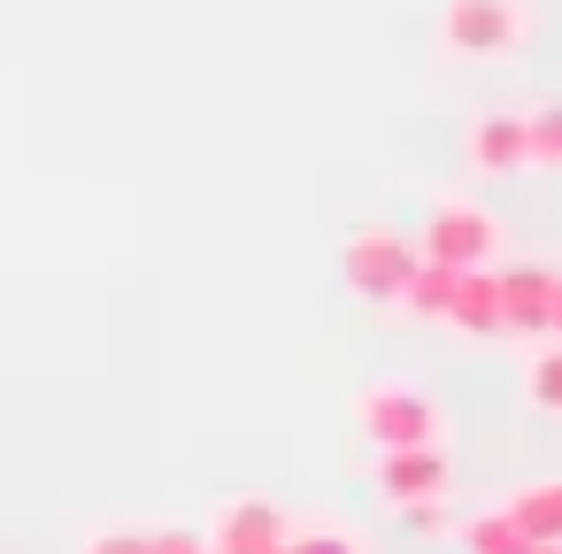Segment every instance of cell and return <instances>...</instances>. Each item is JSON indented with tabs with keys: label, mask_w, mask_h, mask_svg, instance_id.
I'll list each match as a JSON object with an SVG mask.
<instances>
[{
	"label": "cell",
	"mask_w": 562,
	"mask_h": 554,
	"mask_svg": "<svg viewBox=\"0 0 562 554\" xmlns=\"http://www.w3.org/2000/svg\"><path fill=\"white\" fill-rule=\"evenodd\" d=\"M416 262H424L416 239H401V231H385V224H362V231L339 247V278H347V293H355L362 308H401Z\"/></svg>",
	"instance_id": "6da1fadb"
},
{
	"label": "cell",
	"mask_w": 562,
	"mask_h": 554,
	"mask_svg": "<svg viewBox=\"0 0 562 554\" xmlns=\"http://www.w3.org/2000/svg\"><path fill=\"white\" fill-rule=\"evenodd\" d=\"M501 247V224L477 208V201H439L416 231V255L424 262H447V270H485Z\"/></svg>",
	"instance_id": "7a4b0ae2"
},
{
	"label": "cell",
	"mask_w": 562,
	"mask_h": 554,
	"mask_svg": "<svg viewBox=\"0 0 562 554\" xmlns=\"http://www.w3.org/2000/svg\"><path fill=\"white\" fill-rule=\"evenodd\" d=\"M355 423H362L370 446H424V439L447 431L439 408H431L416 385H370V393L355 400Z\"/></svg>",
	"instance_id": "3957f363"
},
{
	"label": "cell",
	"mask_w": 562,
	"mask_h": 554,
	"mask_svg": "<svg viewBox=\"0 0 562 554\" xmlns=\"http://www.w3.org/2000/svg\"><path fill=\"white\" fill-rule=\"evenodd\" d=\"M447 47L485 63V55H516L524 47V0H447V16H439Z\"/></svg>",
	"instance_id": "277c9868"
},
{
	"label": "cell",
	"mask_w": 562,
	"mask_h": 554,
	"mask_svg": "<svg viewBox=\"0 0 562 554\" xmlns=\"http://www.w3.org/2000/svg\"><path fill=\"white\" fill-rule=\"evenodd\" d=\"M447 485H454V454H447L439 439H424V446H378V493H385L393 508L447 500Z\"/></svg>",
	"instance_id": "5b68a950"
},
{
	"label": "cell",
	"mask_w": 562,
	"mask_h": 554,
	"mask_svg": "<svg viewBox=\"0 0 562 554\" xmlns=\"http://www.w3.org/2000/svg\"><path fill=\"white\" fill-rule=\"evenodd\" d=\"M493 293H501V339H547V293H554V270H539V262L493 270Z\"/></svg>",
	"instance_id": "8992f818"
},
{
	"label": "cell",
	"mask_w": 562,
	"mask_h": 554,
	"mask_svg": "<svg viewBox=\"0 0 562 554\" xmlns=\"http://www.w3.org/2000/svg\"><path fill=\"white\" fill-rule=\"evenodd\" d=\"M285 508L278 500H262V493H247V500H232L224 516H216V531H209V554H262V546H285Z\"/></svg>",
	"instance_id": "52a82bcc"
},
{
	"label": "cell",
	"mask_w": 562,
	"mask_h": 554,
	"mask_svg": "<svg viewBox=\"0 0 562 554\" xmlns=\"http://www.w3.org/2000/svg\"><path fill=\"white\" fill-rule=\"evenodd\" d=\"M470 170H477V178H516V170H531L524 116H508V109L477 116V124H470Z\"/></svg>",
	"instance_id": "ba28073f"
},
{
	"label": "cell",
	"mask_w": 562,
	"mask_h": 554,
	"mask_svg": "<svg viewBox=\"0 0 562 554\" xmlns=\"http://www.w3.org/2000/svg\"><path fill=\"white\" fill-rule=\"evenodd\" d=\"M447 331H462V339H501V293H493V270H454Z\"/></svg>",
	"instance_id": "9c48e42d"
},
{
	"label": "cell",
	"mask_w": 562,
	"mask_h": 554,
	"mask_svg": "<svg viewBox=\"0 0 562 554\" xmlns=\"http://www.w3.org/2000/svg\"><path fill=\"white\" fill-rule=\"evenodd\" d=\"M501 508L516 516V531H524L531 546H554V539H562V477H539V485L508 493Z\"/></svg>",
	"instance_id": "30bf717a"
},
{
	"label": "cell",
	"mask_w": 562,
	"mask_h": 554,
	"mask_svg": "<svg viewBox=\"0 0 562 554\" xmlns=\"http://www.w3.org/2000/svg\"><path fill=\"white\" fill-rule=\"evenodd\" d=\"M524 400L539 416H562V339H539L524 354Z\"/></svg>",
	"instance_id": "8fae6325"
},
{
	"label": "cell",
	"mask_w": 562,
	"mask_h": 554,
	"mask_svg": "<svg viewBox=\"0 0 562 554\" xmlns=\"http://www.w3.org/2000/svg\"><path fill=\"white\" fill-rule=\"evenodd\" d=\"M447 293H454V270H447V262H416V278H408V293H401V316L447 324Z\"/></svg>",
	"instance_id": "7c38bea8"
},
{
	"label": "cell",
	"mask_w": 562,
	"mask_h": 554,
	"mask_svg": "<svg viewBox=\"0 0 562 554\" xmlns=\"http://www.w3.org/2000/svg\"><path fill=\"white\" fill-rule=\"evenodd\" d=\"M462 554H531V539L516 531V516H508V508H485V516H470V523H462Z\"/></svg>",
	"instance_id": "4fadbf2b"
},
{
	"label": "cell",
	"mask_w": 562,
	"mask_h": 554,
	"mask_svg": "<svg viewBox=\"0 0 562 554\" xmlns=\"http://www.w3.org/2000/svg\"><path fill=\"white\" fill-rule=\"evenodd\" d=\"M524 139H531V170H562V101L531 109L524 116Z\"/></svg>",
	"instance_id": "5bb4252c"
},
{
	"label": "cell",
	"mask_w": 562,
	"mask_h": 554,
	"mask_svg": "<svg viewBox=\"0 0 562 554\" xmlns=\"http://www.w3.org/2000/svg\"><path fill=\"white\" fill-rule=\"evenodd\" d=\"M285 554H362V539H355V531H324V523H308V531H285Z\"/></svg>",
	"instance_id": "9a60e30c"
},
{
	"label": "cell",
	"mask_w": 562,
	"mask_h": 554,
	"mask_svg": "<svg viewBox=\"0 0 562 554\" xmlns=\"http://www.w3.org/2000/svg\"><path fill=\"white\" fill-rule=\"evenodd\" d=\"M147 554H209V539H201V531H178V523H170V531H147Z\"/></svg>",
	"instance_id": "2e32d148"
},
{
	"label": "cell",
	"mask_w": 562,
	"mask_h": 554,
	"mask_svg": "<svg viewBox=\"0 0 562 554\" xmlns=\"http://www.w3.org/2000/svg\"><path fill=\"white\" fill-rule=\"evenodd\" d=\"M86 554H147V531H93Z\"/></svg>",
	"instance_id": "e0dca14e"
},
{
	"label": "cell",
	"mask_w": 562,
	"mask_h": 554,
	"mask_svg": "<svg viewBox=\"0 0 562 554\" xmlns=\"http://www.w3.org/2000/svg\"><path fill=\"white\" fill-rule=\"evenodd\" d=\"M547 339H562V270H554V293H547Z\"/></svg>",
	"instance_id": "ac0fdd59"
},
{
	"label": "cell",
	"mask_w": 562,
	"mask_h": 554,
	"mask_svg": "<svg viewBox=\"0 0 562 554\" xmlns=\"http://www.w3.org/2000/svg\"><path fill=\"white\" fill-rule=\"evenodd\" d=\"M531 554H562V539H554V546H531Z\"/></svg>",
	"instance_id": "d6986e66"
},
{
	"label": "cell",
	"mask_w": 562,
	"mask_h": 554,
	"mask_svg": "<svg viewBox=\"0 0 562 554\" xmlns=\"http://www.w3.org/2000/svg\"><path fill=\"white\" fill-rule=\"evenodd\" d=\"M262 554H285V546H262Z\"/></svg>",
	"instance_id": "ffe728a7"
}]
</instances>
